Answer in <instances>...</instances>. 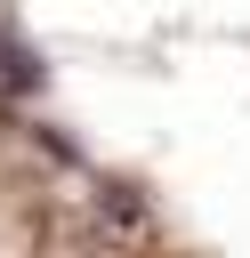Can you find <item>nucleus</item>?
I'll return each mask as SVG.
<instances>
[]
</instances>
